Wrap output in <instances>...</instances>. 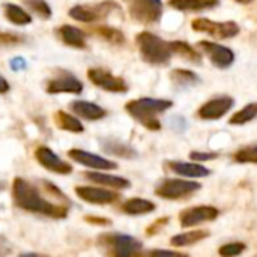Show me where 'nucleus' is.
Masks as SVG:
<instances>
[{
    "label": "nucleus",
    "instance_id": "obj_1",
    "mask_svg": "<svg viewBox=\"0 0 257 257\" xmlns=\"http://www.w3.org/2000/svg\"><path fill=\"white\" fill-rule=\"evenodd\" d=\"M12 199L14 203L27 212L32 214H39L45 217H51L56 220L66 218L68 215V208L63 205H56L53 202H48L41 196L38 188L32 185L29 181L23 178H15L12 182Z\"/></svg>",
    "mask_w": 257,
    "mask_h": 257
},
{
    "label": "nucleus",
    "instance_id": "obj_2",
    "mask_svg": "<svg viewBox=\"0 0 257 257\" xmlns=\"http://www.w3.org/2000/svg\"><path fill=\"white\" fill-rule=\"evenodd\" d=\"M172 107L173 102L170 99L158 98H139L125 104L126 113L149 131L161 130V122L158 120V116Z\"/></svg>",
    "mask_w": 257,
    "mask_h": 257
},
{
    "label": "nucleus",
    "instance_id": "obj_3",
    "mask_svg": "<svg viewBox=\"0 0 257 257\" xmlns=\"http://www.w3.org/2000/svg\"><path fill=\"white\" fill-rule=\"evenodd\" d=\"M136 42L142 59L149 65H167L173 57L172 44L151 32H140Z\"/></svg>",
    "mask_w": 257,
    "mask_h": 257
},
{
    "label": "nucleus",
    "instance_id": "obj_4",
    "mask_svg": "<svg viewBox=\"0 0 257 257\" xmlns=\"http://www.w3.org/2000/svg\"><path fill=\"white\" fill-rule=\"evenodd\" d=\"M98 245L104 248L108 254L119 257H128L137 254L143 244L137 238L122 233H105L98 238Z\"/></svg>",
    "mask_w": 257,
    "mask_h": 257
},
{
    "label": "nucleus",
    "instance_id": "obj_5",
    "mask_svg": "<svg viewBox=\"0 0 257 257\" xmlns=\"http://www.w3.org/2000/svg\"><path fill=\"white\" fill-rule=\"evenodd\" d=\"M200 188L202 185L199 182L172 178L160 182V185L155 188V194L164 200H181L197 193Z\"/></svg>",
    "mask_w": 257,
    "mask_h": 257
},
{
    "label": "nucleus",
    "instance_id": "obj_6",
    "mask_svg": "<svg viewBox=\"0 0 257 257\" xmlns=\"http://www.w3.org/2000/svg\"><path fill=\"white\" fill-rule=\"evenodd\" d=\"M193 30L209 35L215 39H230L239 35L241 29L235 21H212L208 18H196L191 21Z\"/></svg>",
    "mask_w": 257,
    "mask_h": 257
},
{
    "label": "nucleus",
    "instance_id": "obj_7",
    "mask_svg": "<svg viewBox=\"0 0 257 257\" xmlns=\"http://www.w3.org/2000/svg\"><path fill=\"white\" fill-rule=\"evenodd\" d=\"M119 6L116 2H102L99 5H77L69 9V17L80 23H93L108 17L111 12L117 11Z\"/></svg>",
    "mask_w": 257,
    "mask_h": 257
},
{
    "label": "nucleus",
    "instance_id": "obj_8",
    "mask_svg": "<svg viewBox=\"0 0 257 257\" xmlns=\"http://www.w3.org/2000/svg\"><path fill=\"white\" fill-rule=\"evenodd\" d=\"M130 15L142 24L158 23L163 15L161 0H128Z\"/></svg>",
    "mask_w": 257,
    "mask_h": 257
},
{
    "label": "nucleus",
    "instance_id": "obj_9",
    "mask_svg": "<svg viewBox=\"0 0 257 257\" xmlns=\"http://www.w3.org/2000/svg\"><path fill=\"white\" fill-rule=\"evenodd\" d=\"M87 77L95 86L101 87L105 92H113V93H126L128 92V83L122 77H117L107 69L90 68L87 71Z\"/></svg>",
    "mask_w": 257,
    "mask_h": 257
},
{
    "label": "nucleus",
    "instance_id": "obj_10",
    "mask_svg": "<svg viewBox=\"0 0 257 257\" xmlns=\"http://www.w3.org/2000/svg\"><path fill=\"white\" fill-rule=\"evenodd\" d=\"M218 217H220V209H217L215 206H206V205L191 206V208L184 209L179 214V224L181 227L188 229V227H196L203 223L214 221Z\"/></svg>",
    "mask_w": 257,
    "mask_h": 257
},
{
    "label": "nucleus",
    "instance_id": "obj_11",
    "mask_svg": "<svg viewBox=\"0 0 257 257\" xmlns=\"http://www.w3.org/2000/svg\"><path fill=\"white\" fill-rule=\"evenodd\" d=\"M199 48L211 60V63L220 69H227L235 62V53L226 45H221L212 41H200Z\"/></svg>",
    "mask_w": 257,
    "mask_h": 257
},
{
    "label": "nucleus",
    "instance_id": "obj_12",
    "mask_svg": "<svg viewBox=\"0 0 257 257\" xmlns=\"http://www.w3.org/2000/svg\"><path fill=\"white\" fill-rule=\"evenodd\" d=\"M235 105V99L227 95L215 96L209 101H206L199 110H197V117L202 120H218L224 114H227Z\"/></svg>",
    "mask_w": 257,
    "mask_h": 257
},
{
    "label": "nucleus",
    "instance_id": "obj_13",
    "mask_svg": "<svg viewBox=\"0 0 257 257\" xmlns=\"http://www.w3.org/2000/svg\"><path fill=\"white\" fill-rule=\"evenodd\" d=\"M36 161L47 170L57 173V175H69L72 172V166L66 161H63L59 155H56L50 148L39 146L35 151Z\"/></svg>",
    "mask_w": 257,
    "mask_h": 257
},
{
    "label": "nucleus",
    "instance_id": "obj_14",
    "mask_svg": "<svg viewBox=\"0 0 257 257\" xmlns=\"http://www.w3.org/2000/svg\"><path fill=\"white\" fill-rule=\"evenodd\" d=\"M68 157L72 161H75L77 164H81V166H86V167H90L95 170H114V169H117L116 163L108 161L104 157L86 152L83 149H71L68 152Z\"/></svg>",
    "mask_w": 257,
    "mask_h": 257
},
{
    "label": "nucleus",
    "instance_id": "obj_15",
    "mask_svg": "<svg viewBox=\"0 0 257 257\" xmlns=\"http://www.w3.org/2000/svg\"><path fill=\"white\" fill-rule=\"evenodd\" d=\"M75 194L92 205H110L119 199V194L116 191H111L108 188H96V187H77Z\"/></svg>",
    "mask_w": 257,
    "mask_h": 257
},
{
    "label": "nucleus",
    "instance_id": "obj_16",
    "mask_svg": "<svg viewBox=\"0 0 257 257\" xmlns=\"http://www.w3.org/2000/svg\"><path fill=\"white\" fill-rule=\"evenodd\" d=\"M48 93L57 95V93H81L83 92V83L75 78L72 74H62L53 80L48 81L47 89Z\"/></svg>",
    "mask_w": 257,
    "mask_h": 257
},
{
    "label": "nucleus",
    "instance_id": "obj_17",
    "mask_svg": "<svg viewBox=\"0 0 257 257\" xmlns=\"http://www.w3.org/2000/svg\"><path fill=\"white\" fill-rule=\"evenodd\" d=\"M167 167L182 176V178H190V179H197V178H206L211 175V170L199 163H184V161H169Z\"/></svg>",
    "mask_w": 257,
    "mask_h": 257
},
{
    "label": "nucleus",
    "instance_id": "obj_18",
    "mask_svg": "<svg viewBox=\"0 0 257 257\" xmlns=\"http://www.w3.org/2000/svg\"><path fill=\"white\" fill-rule=\"evenodd\" d=\"M99 145H101V149L110 155H114L117 158H125V160H134L139 157L137 151L130 146L128 143L125 142H120L117 139H111V137H107V139H101L99 140Z\"/></svg>",
    "mask_w": 257,
    "mask_h": 257
},
{
    "label": "nucleus",
    "instance_id": "obj_19",
    "mask_svg": "<svg viewBox=\"0 0 257 257\" xmlns=\"http://www.w3.org/2000/svg\"><path fill=\"white\" fill-rule=\"evenodd\" d=\"M71 110L78 117H83L86 120H99L107 116V111L102 107H99L93 102H89V101H83V99L74 101L71 104Z\"/></svg>",
    "mask_w": 257,
    "mask_h": 257
},
{
    "label": "nucleus",
    "instance_id": "obj_20",
    "mask_svg": "<svg viewBox=\"0 0 257 257\" xmlns=\"http://www.w3.org/2000/svg\"><path fill=\"white\" fill-rule=\"evenodd\" d=\"M86 178L93 182V184H98V185H102V187H107V188H114V190H126L131 187V182L125 178H120V176H113V175H108V173H96V172H89L86 173Z\"/></svg>",
    "mask_w": 257,
    "mask_h": 257
},
{
    "label": "nucleus",
    "instance_id": "obj_21",
    "mask_svg": "<svg viewBox=\"0 0 257 257\" xmlns=\"http://www.w3.org/2000/svg\"><path fill=\"white\" fill-rule=\"evenodd\" d=\"M169 5L182 12H200L217 8L220 0H169Z\"/></svg>",
    "mask_w": 257,
    "mask_h": 257
},
{
    "label": "nucleus",
    "instance_id": "obj_22",
    "mask_svg": "<svg viewBox=\"0 0 257 257\" xmlns=\"http://www.w3.org/2000/svg\"><path fill=\"white\" fill-rule=\"evenodd\" d=\"M59 36L63 41V44H66L72 48H84L86 47V36H84L83 30H80L78 27L65 24V26L59 27Z\"/></svg>",
    "mask_w": 257,
    "mask_h": 257
},
{
    "label": "nucleus",
    "instance_id": "obj_23",
    "mask_svg": "<svg viewBox=\"0 0 257 257\" xmlns=\"http://www.w3.org/2000/svg\"><path fill=\"white\" fill-rule=\"evenodd\" d=\"M155 209H157V206H155L154 202L146 200V199H140V197L130 199L122 205V212L126 214V215H133V217L146 215V214L154 212Z\"/></svg>",
    "mask_w": 257,
    "mask_h": 257
},
{
    "label": "nucleus",
    "instance_id": "obj_24",
    "mask_svg": "<svg viewBox=\"0 0 257 257\" xmlns=\"http://www.w3.org/2000/svg\"><path fill=\"white\" fill-rule=\"evenodd\" d=\"M170 80L178 89H190L200 83L199 75L190 69H173L170 72Z\"/></svg>",
    "mask_w": 257,
    "mask_h": 257
},
{
    "label": "nucleus",
    "instance_id": "obj_25",
    "mask_svg": "<svg viewBox=\"0 0 257 257\" xmlns=\"http://www.w3.org/2000/svg\"><path fill=\"white\" fill-rule=\"evenodd\" d=\"M172 50H173V54L191 62V63H196V65H200L202 60H203V56L202 53H199L194 47H191L190 44H187L185 41H172Z\"/></svg>",
    "mask_w": 257,
    "mask_h": 257
},
{
    "label": "nucleus",
    "instance_id": "obj_26",
    "mask_svg": "<svg viewBox=\"0 0 257 257\" xmlns=\"http://www.w3.org/2000/svg\"><path fill=\"white\" fill-rule=\"evenodd\" d=\"M211 233L208 230H191V232H185V233H179L176 236H173L170 239V244L173 247H190V245H194L206 238H209Z\"/></svg>",
    "mask_w": 257,
    "mask_h": 257
},
{
    "label": "nucleus",
    "instance_id": "obj_27",
    "mask_svg": "<svg viewBox=\"0 0 257 257\" xmlns=\"http://www.w3.org/2000/svg\"><path fill=\"white\" fill-rule=\"evenodd\" d=\"M54 122H56L57 128H60L63 131H69V133H83L84 131V125L75 116L63 111V110H57L54 113Z\"/></svg>",
    "mask_w": 257,
    "mask_h": 257
},
{
    "label": "nucleus",
    "instance_id": "obj_28",
    "mask_svg": "<svg viewBox=\"0 0 257 257\" xmlns=\"http://www.w3.org/2000/svg\"><path fill=\"white\" fill-rule=\"evenodd\" d=\"M3 12L5 17L9 23L15 24V26H26L32 23V17L29 12H26L21 6L14 5V3H5L3 6Z\"/></svg>",
    "mask_w": 257,
    "mask_h": 257
},
{
    "label": "nucleus",
    "instance_id": "obj_29",
    "mask_svg": "<svg viewBox=\"0 0 257 257\" xmlns=\"http://www.w3.org/2000/svg\"><path fill=\"white\" fill-rule=\"evenodd\" d=\"M93 33L98 35L99 38H102L104 41L110 42V44H114V45H123L126 38L125 35L116 29V27H110V26H98V27H93Z\"/></svg>",
    "mask_w": 257,
    "mask_h": 257
},
{
    "label": "nucleus",
    "instance_id": "obj_30",
    "mask_svg": "<svg viewBox=\"0 0 257 257\" xmlns=\"http://www.w3.org/2000/svg\"><path fill=\"white\" fill-rule=\"evenodd\" d=\"M257 117V102H250L236 113H233L229 119L230 125H245Z\"/></svg>",
    "mask_w": 257,
    "mask_h": 257
},
{
    "label": "nucleus",
    "instance_id": "obj_31",
    "mask_svg": "<svg viewBox=\"0 0 257 257\" xmlns=\"http://www.w3.org/2000/svg\"><path fill=\"white\" fill-rule=\"evenodd\" d=\"M23 3L42 20H50L53 15V11L45 0H23Z\"/></svg>",
    "mask_w": 257,
    "mask_h": 257
},
{
    "label": "nucleus",
    "instance_id": "obj_32",
    "mask_svg": "<svg viewBox=\"0 0 257 257\" xmlns=\"http://www.w3.org/2000/svg\"><path fill=\"white\" fill-rule=\"evenodd\" d=\"M233 161L238 164H257V145L241 148L233 154Z\"/></svg>",
    "mask_w": 257,
    "mask_h": 257
},
{
    "label": "nucleus",
    "instance_id": "obj_33",
    "mask_svg": "<svg viewBox=\"0 0 257 257\" xmlns=\"http://www.w3.org/2000/svg\"><path fill=\"white\" fill-rule=\"evenodd\" d=\"M247 250V245L244 242H229L218 248V254L223 257H233L242 254Z\"/></svg>",
    "mask_w": 257,
    "mask_h": 257
},
{
    "label": "nucleus",
    "instance_id": "obj_34",
    "mask_svg": "<svg viewBox=\"0 0 257 257\" xmlns=\"http://www.w3.org/2000/svg\"><path fill=\"white\" fill-rule=\"evenodd\" d=\"M220 154L218 152H202V151H193L190 154L191 161H199V163H205V161H212L215 158H218Z\"/></svg>",
    "mask_w": 257,
    "mask_h": 257
},
{
    "label": "nucleus",
    "instance_id": "obj_35",
    "mask_svg": "<svg viewBox=\"0 0 257 257\" xmlns=\"http://www.w3.org/2000/svg\"><path fill=\"white\" fill-rule=\"evenodd\" d=\"M23 41H24L23 36H20L17 33L0 32V44L2 45H17V44H21Z\"/></svg>",
    "mask_w": 257,
    "mask_h": 257
},
{
    "label": "nucleus",
    "instance_id": "obj_36",
    "mask_svg": "<svg viewBox=\"0 0 257 257\" xmlns=\"http://www.w3.org/2000/svg\"><path fill=\"white\" fill-rule=\"evenodd\" d=\"M170 126H172L175 131L182 133V131H185V130H187L188 123H187V120H185L182 116H173V117L170 119Z\"/></svg>",
    "mask_w": 257,
    "mask_h": 257
},
{
    "label": "nucleus",
    "instance_id": "obj_37",
    "mask_svg": "<svg viewBox=\"0 0 257 257\" xmlns=\"http://www.w3.org/2000/svg\"><path fill=\"white\" fill-rule=\"evenodd\" d=\"M12 250H14L12 242H11L6 236L0 235V257L9 256V254L12 253Z\"/></svg>",
    "mask_w": 257,
    "mask_h": 257
},
{
    "label": "nucleus",
    "instance_id": "obj_38",
    "mask_svg": "<svg viewBox=\"0 0 257 257\" xmlns=\"http://www.w3.org/2000/svg\"><path fill=\"white\" fill-rule=\"evenodd\" d=\"M169 220H170L169 217H164V218H160V220H157V221H155V223H154V224H152V226L148 229V235H149V236H152V235H157V233H158V232H160V230H161V229H163V227H164V226L169 223Z\"/></svg>",
    "mask_w": 257,
    "mask_h": 257
},
{
    "label": "nucleus",
    "instance_id": "obj_39",
    "mask_svg": "<svg viewBox=\"0 0 257 257\" xmlns=\"http://www.w3.org/2000/svg\"><path fill=\"white\" fill-rule=\"evenodd\" d=\"M84 220H86L87 223L96 224V226H110V224H111V221H110L108 218H101V217H92V215H89V217H86Z\"/></svg>",
    "mask_w": 257,
    "mask_h": 257
},
{
    "label": "nucleus",
    "instance_id": "obj_40",
    "mask_svg": "<svg viewBox=\"0 0 257 257\" xmlns=\"http://www.w3.org/2000/svg\"><path fill=\"white\" fill-rule=\"evenodd\" d=\"M11 69L14 71H21V69H26V60L21 59V57H15L11 60Z\"/></svg>",
    "mask_w": 257,
    "mask_h": 257
},
{
    "label": "nucleus",
    "instance_id": "obj_41",
    "mask_svg": "<svg viewBox=\"0 0 257 257\" xmlns=\"http://www.w3.org/2000/svg\"><path fill=\"white\" fill-rule=\"evenodd\" d=\"M149 254H152V256H184L182 253H178V251H169V250H152Z\"/></svg>",
    "mask_w": 257,
    "mask_h": 257
},
{
    "label": "nucleus",
    "instance_id": "obj_42",
    "mask_svg": "<svg viewBox=\"0 0 257 257\" xmlns=\"http://www.w3.org/2000/svg\"><path fill=\"white\" fill-rule=\"evenodd\" d=\"M9 83L6 81V78L3 75H0V93H6L9 90Z\"/></svg>",
    "mask_w": 257,
    "mask_h": 257
},
{
    "label": "nucleus",
    "instance_id": "obj_43",
    "mask_svg": "<svg viewBox=\"0 0 257 257\" xmlns=\"http://www.w3.org/2000/svg\"><path fill=\"white\" fill-rule=\"evenodd\" d=\"M235 2H238V3H241V5H250L253 0H235Z\"/></svg>",
    "mask_w": 257,
    "mask_h": 257
},
{
    "label": "nucleus",
    "instance_id": "obj_44",
    "mask_svg": "<svg viewBox=\"0 0 257 257\" xmlns=\"http://www.w3.org/2000/svg\"><path fill=\"white\" fill-rule=\"evenodd\" d=\"M5 190V182H0V191H3Z\"/></svg>",
    "mask_w": 257,
    "mask_h": 257
}]
</instances>
